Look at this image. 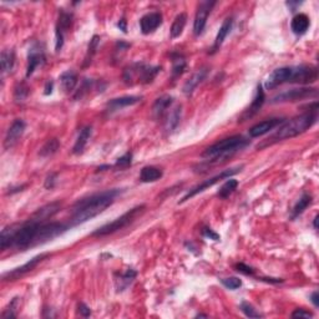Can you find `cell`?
I'll return each instance as SVG.
<instances>
[{
	"label": "cell",
	"mask_w": 319,
	"mask_h": 319,
	"mask_svg": "<svg viewBox=\"0 0 319 319\" xmlns=\"http://www.w3.org/2000/svg\"><path fill=\"white\" fill-rule=\"evenodd\" d=\"M161 71V66H152L145 63H134L125 68L122 79L126 85L150 84Z\"/></svg>",
	"instance_id": "cell-5"
},
{
	"label": "cell",
	"mask_w": 319,
	"mask_h": 319,
	"mask_svg": "<svg viewBox=\"0 0 319 319\" xmlns=\"http://www.w3.org/2000/svg\"><path fill=\"white\" fill-rule=\"evenodd\" d=\"M318 90L314 87H299V89L284 90L279 92L276 96L272 97L271 102L272 103H282V102H294V101H300L309 97H317Z\"/></svg>",
	"instance_id": "cell-8"
},
{
	"label": "cell",
	"mask_w": 319,
	"mask_h": 319,
	"mask_svg": "<svg viewBox=\"0 0 319 319\" xmlns=\"http://www.w3.org/2000/svg\"><path fill=\"white\" fill-rule=\"evenodd\" d=\"M0 65H2V74L12 73L15 65V51L13 49H5L2 51L0 57Z\"/></svg>",
	"instance_id": "cell-26"
},
{
	"label": "cell",
	"mask_w": 319,
	"mask_h": 319,
	"mask_svg": "<svg viewBox=\"0 0 319 319\" xmlns=\"http://www.w3.org/2000/svg\"><path fill=\"white\" fill-rule=\"evenodd\" d=\"M118 26H119V29L120 30H122L124 31V33H127V26H126V20L124 19V18H122L121 20L119 21V24H118Z\"/></svg>",
	"instance_id": "cell-50"
},
{
	"label": "cell",
	"mask_w": 319,
	"mask_h": 319,
	"mask_svg": "<svg viewBox=\"0 0 319 319\" xmlns=\"http://www.w3.org/2000/svg\"><path fill=\"white\" fill-rule=\"evenodd\" d=\"M302 3H293V2H287V5L291 8V12H294L296 10V7H299Z\"/></svg>",
	"instance_id": "cell-51"
},
{
	"label": "cell",
	"mask_w": 319,
	"mask_h": 319,
	"mask_svg": "<svg viewBox=\"0 0 319 319\" xmlns=\"http://www.w3.org/2000/svg\"><path fill=\"white\" fill-rule=\"evenodd\" d=\"M186 23H187V15L186 13H180L176 18H175L174 23L171 25V30H170V35L172 39H176L181 36V34L183 33V29H185Z\"/></svg>",
	"instance_id": "cell-31"
},
{
	"label": "cell",
	"mask_w": 319,
	"mask_h": 319,
	"mask_svg": "<svg viewBox=\"0 0 319 319\" xmlns=\"http://www.w3.org/2000/svg\"><path fill=\"white\" fill-rule=\"evenodd\" d=\"M100 40H101V39H100L99 35H94V36H92V38H91V40H90L89 46H87L86 57H85L84 66H87V65H89V64H91L92 58L95 57V54H96V51H97V47H99Z\"/></svg>",
	"instance_id": "cell-36"
},
{
	"label": "cell",
	"mask_w": 319,
	"mask_h": 319,
	"mask_svg": "<svg viewBox=\"0 0 319 319\" xmlns=\"http://www.w3.org/2000/svg\"><path fill=\"white\" fill-rule=\"evenodd\" d=\"M174 103V97L170 96V95H164V96L158 97L155 101L152 106V115L155 119H161L167 111L170 110V108Z\"/></svg>",
	"instance_id": "cell-22"
},
{
	"label": "cell",
	"mask_w": 319,
	"mask_h": 319,
	"mask_svg": "<svg viewBox=\"0 0 319 319\" xmlns=\"http://www.w3.org/2000/svg\"><path fill=\"white\" fill-rule=\"evenodd\" d=\"M23 188H25V186H20V187H15V188H12V190H9V192H8V193H10V195H13V193H15V192H19V191H23Z\"/></svg>",
	"instance_id": "cell-52"
},
{
	"label": "cell",
	"mask_w": 319,
	"mask_h": 319,
	"mask_svg": "<svg viewBox=\"0 0 319 319\" xmlns=\"http://www.w3.org/2000/svg\"><path fill=\"white\" fill-rule=\"evenodd\" d=\"M258 281L262 282H267V283H272V284H278L283 282V279L281 278H265V277H259Z\"/></svg>",
	"instance_id": "cell-47"
},
{
	"label": "cell",
	"mask_w": 319,
	"mask_h": 319,
	"mask_svg": "<svg viewBox=\"0 0 319 319\" xmlns=\"http://www.w3.org/2000/svg\"><path fill=\"white\" fill-rule=\"evenodd\" d=\"M284 122V119L281 118H273V119H267L264 121L259 122V124L254 125L249 129V136L251 137H260L263 135L268 134L272 130H275L277 126H281Z\"/></svg>",
	"instance_id": "cell-16"
},
{
	"label": "cell",
	"mask_w": 319,
	"mask_h": 319,
	"mask_svg": "<svg viewBox=\"0 0 319 319\" xmlns=\"http://www.w3.org/2000/svg\"><path fill=\"white\" fill-rule=\"evenodd\" d=\"M141 100H142V96H135V95H127V96L116 97V99L110 100L106 103V111H108L109 114H113L124 108L136 105V103H139Z\"/></svg>",
	"instance_id": "cell-18"
},
{
	"label": "cell",
	"mask_w": 319,
	"mask_h": 319,
	"mask_svg": "<svg viewBox=\"0 0 319 319\" xmlns=\"http://www.w3.org/2000/svg\"><path fill=\"white\" fill-rule=\"evenodd\" d=\"M264 100H265L264 91H263L262 85L259 84L258 86H257L256 96H254V99H253V101H252L251 105H249V108L247 109V110L244 111L243 114H242L239 121L242 122V121H246V120H249L251 118H253V116L256 115V114L260 110V108H262L263 103H264Z\"/></svg>",
	"instance_id": "cell-19"
},
{
	"label": "cell",
	"mask_w": 319,
	"mask_h": 319,
	"mask_svg": "<svg viewBox=\"0 0 319 319\" xmlns=\"http://www.w3.org/2000/svg\"><path fill=\"white\" fill-rule=\"evenodd\" d=\"M215 5H216V2H209V0H204V2L198 3L195 21H193V34L196 36H199L203 34L207 19H208Z\"/></svg>",
	"instance_id": "cell-12"
},
{
	"label": "cell",
	"mask_w": 319,
	"mask_h": 319,
	"mask_svg": "<svg viewBox=\"0 0 319 319\" xmlns=\"http://www.w3.org/2000/svg\"><path fill=\"white\" fill-rule=\"evenodd\" d=\"M242 169H243V165H241V166H237V167H232V169L225 170V171H222L221 174L216 175V176L211 177V179H208V180H204L203 182L199 183V185L196 186V187H193L191 191H188L187 195H186L185 197L181 199L179 203H183V202L188 201V199L192 198L193 196L198 195V193L203 192V191L207 190V188H209V187H212L214 185H216V183L220 182L221 180H226V179H230V177L235 176L236 174H238V172L242 171Z\"/></svg>",
	"instance_id": "cell-7"
},
{
	"label": "cell",
	"mask_w": 319,
	"mask_h": 319,
	"mask_svg": "<svg viewBox=\"0 0 319 319\" xmlns=\"http://www.w3.org/2000/svg\"><path fill=\"white\" fill-rule=\"evenodd\" d=\"M145 209H146L145 204H140V206L134 207V208H131L130 211H127L126 214H124L122 216H120L116 220H114L113 222L106 223V225H103L102 227L97 228L95 232H92L91 236L92 237H105V236L119 232V231L124 230V228H126L127 226L131 225V223L134 222L137 217L141 216V215L145 212Z\"/></svg>",
	"instance_id": "cell-6"
},
{
	"label": "cell",
	"mask_w": 319,
	"mask_h": 319,
	"mask_svg": "<svg viewBox=\"0 0 319 319\" xmlns=\"http://www.w3.org/2000/svg\"><path fill=\"white\" fill-rule=\"evenodd\" d=\"M207 75H208V68L198 69V70L185 82V85H183V94L187 95V96L192 95V92L195 91L196 87L207 78Z\"/></svg>",
	"instance_id": "cell-20"
},
{
	"label": "cell",
	"mask_w": 319,
	"mask_h": 319,
	"mask_svg": "<svg viewBox=\"0 0 319 319\" xmlns=\"http://www.w3.org/2000/svg\"><path fill=\"white\" fill-rule=\"evenodd\" d=\"M49 256H50V253L38 254V256H35L34 258H31L26 263H24V264L20 265V267H17V268H14V270L9 271V272L4 273V275H3V281H5V282L18 281L19 278L24 277V276L28 275V273H30L33 270H35V268L38 267L39 263H41L42 260L46 259Z\"/></svg>",
	"instance_id": "cell-10"
},
{
	"label": "cell",
	"mask_w": 319,
	"mask_h": 319,
	"mask_svg": "<svg viewBox=\"0 0 319 319\" xmlns=\"http://www.w3.org/2000/svg\"><path fill=\"white\" fill-rule=\"evenodd\" d=\"M79 81L78 74L74 70H66L64 71L60 75V84L61 89L64 90V92H71L76 87Z\"/></svg>",
	"instance_id": "cell-25"
},
{
	"label": "cell",
	"mask_w": 319,
	"mask_h": 319,
	"mask_svg": "<svg viewBox=\"0 0 319 319\" xmlns=\"http://www.w3.org/2000/svg\"><path fill=\"white\" fill-rule=\"evenodd\" d=\"M122 192L124 190L121 188H113V190L94 193V195L76 201L71 208V217L69 225L71 227H75V226L82 225V223L96 217L97 215L102 214L108 207L114 204V202Z\"/></svg>",
	"instance_id": "cell-1"
},
{
	"label": "cell",
	"mask_w": 319,
	"mask_h": 319,
	"mask_svg": "<svg viewBox=\"0 0 319 319\" xmlns=\"http://www.w3.org/2000/svg\"><path fill=\"white\" fill-rule=\"evenodd\" d=\"M249 143H251V141L242 136V135H235V136L223 139L207 147L204 152L202 153V157L211 162V164H220V162L226 161V160L232 157L235 153L246 148Z\"/></svg>",
	"instance_id": "cell-4"
},
{
	"label": "cell",
	"mask_w": 319,
	"mask_h": 319,
	"mask_svg": "<svg viewBox=\"0 0 319 319\" xmlns=\"http://www.w3.org/2000/svg\"><path fill=\"white\" fill-rule=\"evenodd\" d=\"M171 61H172V79H177L185 73L186 66H187V61L185 57L179 52H172L171 54Z\"/></svg>",
	"instance_id": "cell-28"
},
{
	"label": "cell",
	"mask_w": 319,
	"mask_h": 319,
	"mask_svg": "<svg viewBox=\"0 0 319 319\" xmlns=\"http://www.w3.org/2000/svg\"><path fill=\"white\" fill-rule=\"evenodd\" d=\"M318 80V69L313 65L283 66L273 70L264 81L267 90L276 89L283 84H313Z\"/></svg>",
	"instance_id": "cell-2"
},
{
	"label": "cell",
	"mask_w": 319,
	"mask_h": 319,
	"mask_svg": "<svg viewBox=\"0 0 319 319\" xmlns=\"http://www.w3.org/2000/svg\"><path fill=\"white\" fill-rule=\"evenodd\" d=\"M20 299L19 297H14L12 300H10L9 304L5 307V309L3 310L2 313V318L3 319H10V318H15L18 315V309H19L20 305Z\"/></svg>",
	"instance_id": "cell-35"
},
{
	"label": "cell",
	"mask_w": 319,
	"mask_h": 319,
	"mask_svg": "<svg viewBox=\"0 0 319 319\" xmlns=\"http://www.w3.org/2000/svg\"><path fill=\"white\" fill-rule=\"evenodd\" d=\"M71 226L69 223H63V222H46L42 223L41 227H40L38 237H36L35 246L39 244H44L46 242L52 241L54 238L59 237V236L65 233L66 231L70 230Z\"/></svg>",
	"instance_id": "cell-9"
},
{
	"label": "cell",
	"mask_w": 319,
	"mask_h": 319,
	"mask_svg": "<svg viewBox=\"0 0 319 319\" xmlns=\"http://www.w3.org/2000/svg\"><path fill=\"white\" fill-rule=\"evenodd\" d=\"M235 270L237 271V272L242 273V275H246V276H254V273H256V270H254L253 267H251V265H247L246 263H237V264L235 265Z\"/></svg>",
	"instance_id": "cell-42"
},
{
	"label": "cell",
	"mask_w": 319,
	"mask_h": 319,
	"mask_svg": "<svg viewBox=\"0 0 319 319\" xmlns=\"http://www.w3.org/2000/svg\"><path fill=\"white\" fill-rule=\"evenodd\" d=\"M92 135V127L91 126H85L82 127L81 131L79 132L78 139L75 141V145L73 147V153L74 155H81L84 152L85 147H86L87 142L91 139Z\"/></svg>",
	"instance_id": "cell-23"
},
{
	"label": "cell",
	"mask_w": 319,
	"mask_h": 319,
	"mask_svg": "<svg viewBox=\"0 0 319 319\" xmlns=\"http://www.w3.org/2000/svg\"><path fill=\"white\" fill-rule=\"evenodd\" d=\"M57 179H58V174H55V172H52V174L47 175L46 180H45V188L46 190H52V188L55 187V185H57Z\"/></svg>",
	"instance_id": "cell-43"
},
{
	"label": "cell",
	"mask_w": 319,
	"mask_h": 319,
	"mask_svg": "<svg viewBox=\"0 0 319 319\" xmlns=\"http://www.w3.org/2000/svg\"><path fill=\"white\" fill-rule=\"evenodd\" d=\"M92 84H94V81H92L91 79H84L82 80L81 85H80V89L76 91V94L74 95V99L75 100H80L82 99V97L85 96V95L87 94V92L90 91V89L92 87Z\"/></svg>",
	"instance_id": "cell-37"
},
{
	"label": "cell",
	"mask_w": 319,
	"mask_h": 319,
	"mask_svg": "<svg viewBox=\"0 0 319 319\" xmlns=\"http://www.w3.org/2000/svg\"><path fill=\"white\" fill-rule=\"evenodd\" d=\"M181 120V106H176L171 113L167 116L166 122H165V127H166L167 131H172V130L176 129L180 124Z\"/></svg>",
	"instance_id": "cell-34"
},
{
	"label": "cell",
	"mask_w": 319,
	"mask_h": 319,
	"mask_svg": "<svg viewBox=\"0 0 319 319\" xmlns=\"http://www.w3.org/2000/svg\"><path fill=\"white\" fill-rule=\"evenodd\" d=\"M317 221H318V216H315L314 220H313V226H314L315 230H317Z\"/></svg>",
	"instance_id": "cell-54"
},
{
	"label": "cell",
	"mask_w": 319,
	"mask_h": 319,
	"mask_svg": "<svg viewBox=\"0 0 319 319\" xmlns=\"http://www.w3.org/2000/svg\"><path fill=\"white\" fill-rule=\"evenodd\" d=\"M162 24V14L158 12L148 13L140 19V29L143 35L153 33Z\"/></svg>",
	"instance_id": "cell-15"
},
{
	"label": "cell",
	"mask_w": 319,
	"mask_h": 319,
	"mask_svg": "<svg viewBox=\"0 0 319 319\" xmlns=\"http://www.w3.org/2000/svg\"><path fill=\"white\" fill-rule=\"evenodd\" d=\"M318 113H304L303 115L297 116V118L289 120V121L283 122L282 126L277 130V132L271 135L270 139L263 141L258 148H264L267 146H272L279 141L293 139V137L299 136L304 134L307 130H309L313 125L317 122Z\"/></svg>",
	"instance_id": "cell-3"
},
{
	"label": "cell",
	"mask_w": 319,
	"mask_h": 319,
	"mask_svg": "<svg viewBox=\"0 0 319 319\" xmlns=\"http://www.w3.org/2000/svg\"><path fill=\"white\" fill-rule=\"evenodd\" d=\"M132 164V153L131 152H126L124 156H121V157L118 158V161H116L115 166L116 169H127V167L131 166Z\"/></svg>",
	"instance_id": "cell-41"
},
{
	"label": "cell",
	"mask_w": 319,
	"mask_h": 319,
	"mask_svg": "<svg viewBox=\"0 0 319 319\" xmlns=\"http://www.w3.org/2000/svg\"><path fill=\"white\" fill-rule=\"evenodd\" d=\"M52 87H54V82L52 81H47L46 85H45V95H50L52 92Z\"/></svg>",
	"instance_id": "cell-49"
},
{
	"label": "cell",
	"mask_w": 319,
	"mask_h": 319,
	"mask_svg": "<svg viewBox=\"0 0 319 319\" xmlns=\"http://www.w3.org/2000/svg\"><path fill=\"white\" fill-rule=\"evenodd\" d=\"M164 176V172L161 169L155 166H145L140 172V181L143 183L156 182Z\"/></svg>",
	"instance_id": "cell-27"
},
{
	"label": "cell",
	"mask_w": 319,
	"mask_h": 319,
	"mask_svg": "<svg viewBox=\"0 0 319 319\" xmlns=\"http://www.w3.org/2000/svg\"><path fill=\"white\" fill-rule=\"evenodd\" d=\"M26 129V124L24 120L17 119L13 121V124L10 125V127L8 129L7 135H5V140H4V147L7 150L12 148L18 141L20 140V137L23 136L24 131Z\"/></svg>",
	"instance_id": "cell-14"
},
{
	"label": "cell",
	"mask_w": 319,
	"mask_h": 319,
	"mask_svg": "<svg viewBox=\"0 0 319 319\" xmlns=\"http://www.w3.org/2000/svg\"><path fill=\"white\" fill-rule=\"evenodd\" d=\"M137 272L134 270H127L126 272L120 273V275L116 277V288H118V292H122L130 286V284L134 282V279L136 278Z\"/></svg>",
	"instance_id": "cell-30"
},
{
	"label": "cell",
	"mask_w": 319,
	"mask_h": 319,
	"mask_svg": "<svg viewBox=\"0 0 319 319\" xmlns=\"http://www.w3.org/2000/svg\"><path fill=\"white\" fill-rule=\"evenodd\" d=\"M61 209V202L55 201L51 203H47L45 206L40 207L39 209H36L33 215H31L30 219L40 223H46L47 220H50L51 217H54Z\"/></svg>",
	"instance_id": "cell-17"
},
{
	"label": "cell",
	"mask_w": 319,
	"mask_h": 319,
	"mask_svg": "<svg viewBox=\"0 0 319 319\" xmlns=\"http://www.w3.org/2000/svg\"><path fill=\"white\" fill-rule=\"evenodd\" d=\"M74 15L73 13L66 12V10L60 9L59 19H58L57 28H55V51L59 52L64 46V40H65V33L73 25Z\"/></svg>",
	"instance_id": "cell-11"
},
{
	"label": "cell",
	"mask_w": 319,
	"mask_h": 319,
	"mask_svg": "<svg viewBox=\"0 0 319 319\" xmlns=\"http://www.w3.org/2000/svg\"><path fill=\"white\" fill-rule=\"evenodd\" d=\"M221 283L226 287V288L231 289V291H236L239 287H242V281L237 277H228L221 279Z\"/></svg>",
	"instance_id": "cell-40"
},
{
	"label": "cell",
	"mask_w": 319,
	"mask_h": 319,
	"mask_svg": "<svg viewBox=\"0 0 319 319\" xmlns=\"http://www.w3.org/2000/svg\"><path fill=\"white\" fill-rule=\"evenodd\" d=\"M312 202H313L312 195H309V193H303L302 197H300L298 201H297V203L294 204L293 209H292L291 219L296 220L297 217H299L300 215H302L303 212H304L305 209L308 208V206H310V204H312Z\"/></svg>",
	"instance_id": "cell-29"
},
{
	"label": "cell",
	"mask_w": 319,
	"mask_h": 319,
	"mask_svg": "<svg viewBox=\"0 0 319 319\" xmlns=\"http://www.w3.org/2000/svg\"><path fill=\"white\" fill-rule=\"evenodd\" d=\"M313 313L305 309H296L292 313V318H312Z\"/></svg>",
	"instance_id": "cell-46"
},
{
	"label": "cell",
	"mask_w": 319,
	"mask_h": 319,
	"mask_svg": "<svg viewBox=\"0 0 319 319\" xmlns=\"http://www.w3.org/2000/svg\"><path fill=\"white\" fill-rule=\"evenodd\" d=\"M111 165H102V166H99L97 167V172H100V171H105L106 169H111Z\"/></svg>",
	"instance_id": "cell-53"
},
{
	"label": "cell",
	"mask_w": 319,
	"mask_h": 319,
	"mask_svg": "<svg viewBox=\"0 0 319 319\" xmlns=\"http://www.w3.org/2000/svg\"><path fill=\"white\" fill-rule=\"evenodd\" d=\"M202 235H203V237H206V238L214 239V241H220L219 233H216L214 230H212V228H209V227H203V230H202Z\"/></svg>",
	"instance_id": "cell-44"
},
{
	"label": "cell",
	"mask_w": 319,
	"mask_h": 319,
	"mask_svg": "<svg viewBox=\"0 0 319 319\" xmlns=\"http://www.w3.org/2000/svg\"><path fill=\"white\" fill-rule=\"evenodd\" d=\"M237 187H238V181L237 180L228 179L220 187L219 192H217V196H219V197L222 198V199L230 197V196L232 195V193L235 192L236 190H237Z\"/></svg>",
	"instance_id": "cell-33"
},
{
	"label": "cell",
	"mask_w": 319,
	"mask_h": 319,
	"mask_svg": "<svg viewBox=\"0 0 319 319\" xmlns=\"http://www.w3.org/2000/svg\"><path fill=\"white\" fill-rule=\"evenodd\" d=\"M60 148V142L58 139H50L47 140L46 142L42 145V147L40 148L39 151V155L41 157L46 158V157H51L52 155L58 152V150Z\"/></svg>",
	"instance_id": "cell-32"
},
{
	"label": "cell",
	"mask_w": 319,
	"mask_h": 319,
	"mask_svg": "<svg viewBox=\"0 0 319 319\" xmlns=\"http://www.w3.org/2000/svg\"><path fill=\"white\" fill-rule=\"evenodd\" d=\"M309 17H308L307 14L300 13V14H297L296 17L292 19L291 29L294 34H297V35H303V34L307 33V30L309 29Z\"/></svg>",
	"instance_id": "cell-24"
},
{
	"label": "cell",
	"mask_w": 319,
	"mask_h": 319,
	"mask_svg": "<svg viewBox=\"0 0 319 319\" xmlns=\"http://www.w3.org/2000/svg\"><path fill=\"white\" fill-rule=\"evenodd\" d=\"M78 312H79V314L81 315V317H85V318H87L91 315V309H90V308L87 307L85 303H79Z\"/></svg>",
	"instance_id": "cell-45"
},
{
	"label": "cell",
	"mask_w": 319,
	"mask_h": 319,
	"mask_svg": "<svg viewBox=\"0 0 319 319\" xmlns=\"http://www.w3.org/2000/svg\"><path fill=\"white\" fill-rule=\"evenodd\" d=\"M310 302L313 303V305H314L315 308L319 307V294L317 291H314L312 294H310Z\"/></svg>",
	"instance_id": "cell-48"
},
{
	"label": "cell",
	"mask_w": 319,
	"mask_h": 319,
	"mask_svg": "<svg viewBox=\"0 0 319 319\" xmlns=\"http://www.w3.org/2000/svg\"><path fill=\"white\" fill-rule=\"evenodd\" d=\"M29 92H30V89H29L25 84H19L17 87H15V91H14L15 101H17V102H23V101H25L26 97H28Z\"/></svg>",
	"instance_id": "cell-39"
},
{
	"label": "cell",
	"mask_w": 319,
	"mask_h": 319,
	"mask_svg": "<svg viewBox=\"0 0 319 319\" xmlns=\"http://www.w3.org/2000/svg\"><path fill=\"white\" fill-rule=\"evenodd\" d=\"M232 28H233V18H227V19L223 21L219 33H217L216 39H215V42H214V46H212L211 54H215L216 51H219L220 47L222 46V44L225 42L226 38L230 35Z\"/></svg>",
	"instance_id": "cell-21"
},
{
	"label": "cell",
	"mask_w": 319,
	"mask_h": 319,
	"mask_svg": "<svg viewBox=\"0 0 319 319\" xmlns=\"http://www.w3.org/2000/svg\"><path fill=\"white\" fill-rule=\"evenodd\" d=\"M207 317H208L207 314H197L196 315V318H207Z\"/></svg>",
	"instance_id": "cell-55"
},
{
	"label": "cell",
	"mask_w": 319,
	"mask_h": 319,
	"mask_svg": "<svg viewBox=\"0 0 319 319\" xmlns=\"http://www.w3.org/2000/svg\"><path fill=\"white\" fill-rule=\"evenodd\" d=\"M239 308H241V310L244 313V315H246V317H248V318H262V314H260L259 312H257V310L254 309V307L251 304V303L242 302L241 305H239Z\"/></svg>",
	"instance_id": "cell-38"
},
{
	"label": "cell",
	"mask_w": 319,
	"mask_h": 319,
	"mask_svg": "<svg viewBox=\"0 0 319 319\" xmlns=\"http://www.w3.org/2000/svg\"><path fill=\"white\" fill-rule=\"evenodd\" d=\"M46 61V58H45V51L44 47L40 42H34L30 46L28 52V66H26V78H30L34 74V71L39 68V66H42Z\"/></svg>",
	"instance_id": "cell-13"
}]
</instances>
